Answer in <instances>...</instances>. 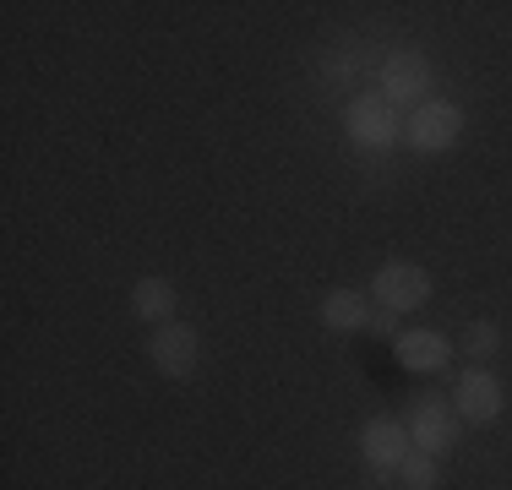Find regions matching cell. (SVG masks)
Instances as JSON below:
<instances>
[{"mask_svg": "<svg viewBox=\"0 0 512 490\" xmlns=\"http://www.w3.org/2000/svg\"><path fill=\"white\" fill-rule=\"evenodd\" d=\"M344 126H349V142L365 147V153H387V147H393V137H398V115H393V104H387L382 93L349 98Z\"/></svg>", "mask_w": 512, "mask_h": 490, "instance_id": "1", "label": "cell"}, {"mask_svg": "<svg viewBox=\"0 0 512 490\" xmlns=\"http://www.w3.org/2000/svg\"><path fill=\"white\" fill-rule=\"evenodd\" d=\"M409 441L420 452H447L458 441V409L447 398H431V392H425V398H414V409H409Z\"/></svg>", "mask_w": 512, "mask_h": 490, "instance_id": "2", "label": "cell"}, {"mask_svg": "<svg viewBox=\"0 0 512 490\" xmlns=\"http://www.w3.org/2000/svg\"><path fill=\"white\" fill-rule=\"evenodd\" d=\"M376 300H382V311H420L425 300H431V273L414 262H382V273H376Z\"/></svg>", "mask_w": 512, "mask_h": 490, "instance_id": "3", "label": "cell"}, {"mask_svg": "<svg viewBox=\"0 0 512 490\" xmlns=\"http://www.w3.org/2000/svg\"><path fill=\"white\" fill-rule=\"evenodd\" d=\"M458 131H463V109L442 104V98H425V104L414 109V120H409V142L420 147V153H442V147H453Z\"/></svg>", "mask_w": 512, "mask_h": 490, "instance_id": "4", "label": "cell"}, {"mask_svg": "<svg viewBox=\"0 0 512 490\" xmlns=\"http://www.w3.org/2000/svg\"><path fill=\"white\" fill-rule=\"evenodd\" d=\"M360 452H365V463H371L376 474H398V463L414 452L409 425H398V420H371V425L360 431Z\"/></svg>", "mask_w": 512, "mask_h": 490, "instance_id": "5", "label": "cell"}, {"mask_svg": "<svg viewBox=\"0 0 512 490\" xmlns=\"http://www.w3.org/2000/svg\"><path fill=\"white\" fill-rule=\"evenodd\" d=\"M197 327H186V322H164V327H153V343H148V354H153V365L164 376H191V365H197Z\"/></svg>", "mask_w": 512, "mask_h": 490, "instance_id": "6", "label": "cell"}, {"mask_svg": "<svg viewBox=\"0 0 512 490\" xmlns=\"http://www.w3.org/2000/svg\"><path fill=\"white\" fill-rule=\"evenodd\" d=\"M425 88H431V66H425V55H414V49L387 55V66H382V98H387V104L425 98Z\"/></svg>", "mask_w": 512, "mask_h": 490, "instance_id": "7", "label": "cell"}, {"mask_svg": "<svg viewBox=\"0 0 512 490\" xmlns=\"http://www.w3.org/2000/svg\"><path fill=\"white\" fill-rule=\"evenodd\" d=\"M502 376H491V371H469L458 382V420H469V425H491L496 414H502Z\"/></svg>", "mask_w": 512, "mask_h": 490, "instance_id": "8", "label": "cell"}, {"mask_svg": "<svg viewBox=\"0 0 512 490\" xmlns=\"http://www.w3.org/2000/svg\"><path fill=\"white\" fill-rule=\"evenodd\" d=\"M393 354H398V365H409V371H442L447 354H453V343H447V333H436V327H414V333H398Z\"/></svg>", "mask_w": 512, "mask_h": 490, "instance_id": "9", "label": "cell"}, {"mask_svg": "<svg viewBox=\"0 0 512 490\" xmlns=\"http://www.w3.org/2000/svg\"><path fill=\"white\" fill-rule=\"evenodd\" d=\"M371 300H365L360 289H333L322 300V327H333V333H360V327H371Z\"/></svg>", "mask_w": 512, "mask_h": 490, "instance_id": "10", "label": "cell"}, {"mask_svg": "<svg viewBox=\"0 0 512 490\" xmlns=\"http://www.w3.org/2000/svg\"><path fill=\"white\" fill-rule=\"evenodd\" d=\"M131 311H137L142 322L164 327L169 316H175V289H169L164 278H137V289H131Z\"/></svg>", "mask_w": 512, "mask_h": 490, "instance_id": "11", "label": "cell"}, {"mask_svg": "<svg viewBox=\"0 0 512 490\" xmlns=\"http://www.w3.org/2000/svg\"><path fill=\"white\" fill-rule=\"evenodd\" d=\"M398 480H404L409 490H431L436 485V463H431V452H420L414 447L404 463H398Z\"/></svg>", "mask_w": 512, "mask_h": 490, "instance_id": "12", "label": "cell"}, {"mask_svg": "<svg viewBox=\"0 0 512 490\" xmlns=\"http://www.w3.org/2000/svg\"><path fill=\"white\" fill-rule=\"evenodd\" d=\"M469 349H474V354H491V349H496V327H491V322H474V327H469Z\"/></svg>", "mask_w": 512, "mask_h": 490, "instance_id": "13", "label": "cell"}, {"mask_svg": "<svg viewBox=\"0 0 512 490\" xmlns=\"http://www.w3.org/2000/svg\"><path fill=\"white\" fill-rule=\"evenodd\" d=\"M365 333H376V338H382V333H393V316H382V311H376V316H371V327H365Z\"/></svg>", "mask_w": 512, "mask_h": 490, "instance_id": "14", "label": "cell"}]
</instances>
